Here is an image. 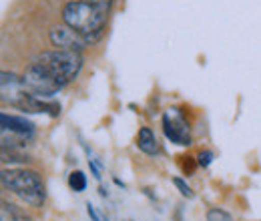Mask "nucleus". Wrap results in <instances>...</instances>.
I'll return each instance as SVG.
<instances>
[{
    "label": "nucleus",
    "mask_w": 261,
    "mask_h": 221,
    "mask_svg": "<svg viewBox=\"0 0 261 221\" xmlns=\"http://www.w3.org/2000/svg\"><path fill=\"white\" fill-rule=\"evenodd\" d=\"M22 83L27 87V91L34 96H40V99H48V96H55L59 91H63L66 85L63 81H59L55 75H50L46 68H42L40 64H31L24 75H22Z\"/></svg>",
    "instance_id": "obj_4"
},
{
    "label": "nucleus",
    "mask_w": 261,
    "mask_h": 221,
    "mask_svg": "<svg viewBox=\"0 0 261 221\" xmlns=\"http://www.w3.org/2000/svg\"><path fill=\"white\" fill-rule=\"evenodd\" d=\"M173 185L179 189V193H181L183 197H187V199H193V197H195V193H193V189L187 185L185 179H181V177H173Z\"/></svg>",
    "instance_id": "obj_12"
},
{
    "label": "nucleus",
    "mask_w": 261,
    "mask_h": 221,
    "mask_svg": "<svg viewBox=\"0 0 261 221\" xmlns=\"http://www.w3.org/2000/svg\"><path fill=\"white\" fill-rule=\"evenodd\" d=\"M2 221H31V217L16 205L2 201Z\"/></svg>",
    "instance_id": "obj_10"
},
{
    "label": "nucleus",
    "mask_w": 261,
    "mask_h": 221,
    "mask_svg": "<svg viewBox=\"0 0 261 221\" xmlns=\"http://www.w3.org/2000/svg\"><path fill=\"white\" fill-rule=\"evenodd\" d=\"M0 77H2V103L27 111L33 95L27 91L22 77H18L16 72H8V70H4Z\"/></svg>",
    "instance_id": "obj_5"
},
{
    "label": "nucleus",
    "mask_w": 261,
    "mask_h": 221,
    "mask_svg": "<svg viewBox=\"0 0 261 221\" xmlns=\"http://www.w3.org/2000/svg\"><path fill=\"white\" fill-rule=\"evenodd\" d=\"M63 22L93 42L107 24V10H100L87 0H70L63 8Z\"/></svg>",
    "instance_id": "obj_1"
},
{
    "label": "nucleus",
    "mask_w": 261,
    "mask_h": 221,
    "mask_svg": "<svg viewBox=\"0 0 261 221\" xmlns=\"http://www.w3.org/2000/svg\"><path fill=\"white\" fill-rule=\"evenodd\" d=\"M89 167H91V171H93L95 179H100V171H98V167H97V163H95V159H89Z\"/></svg>",
    "instance_id": "obj_16"
},
{
    "label": "nucleus",
    "mask_w": 261,
    "mask_h": 221,
    "mask_svg": "<svg viewBox=\"0 0 261 221\" xmlns=\"http://www.w3.org/2000/svg\"><path fill=\"white\" fill-rule=\"evenodd\" d=\"M197 163H199V167L207 169V167L213 163V153H211V151H201V153L197 155Z\"/></svg>",
    "instance_id": "obj_14"
},
{
    "label": "nucleus",
    "mask_w": 261,
    "mask_h": 221,
    "mask_svg": "<svg viewBox=\"0 0 261 221\" xmlns=\"http://www.w3.org/2000/svg\"><path fill=\"white\" fill-rule=\"evenodd\" d=\"M137 147H139V151H143L149 157H155V155L161 153V145L157 141V135L149 127H143L139 131V135H137Z\"/></svg>",
    "instance_id": "obj_9"
},
{
    "label": "nucleus",
    "mask_w": 261,
    "mask_h": 221,
    "mask_svg": "<svg viewBox=\"0 0 261 221\" xmlns=\"http://www.w3.org/2000/svg\"><path fill=\"white\" fill-rule=\"evenodd\" d=\"M87 2H91L93 6H97L100 10H107V12H109V8L113 4V0H87Z\"/></svg>",
    "instance_id": "obj_15"
},
{
    "label": "nucleus",
    "mask_w": 261,
    "mask_h": 221,
    "mask_svg": "<svg viewBox=\"0 0 261 221\" xmlns=\"http://www.w3.org/2000/svg\"><path fill=\"white\" fill-rule=\"evenodd\" d=\"M207 221H233L231 215L223 209H209L207 211Z\"/></svg>",
    "instance_id": "obj_13"
},
{
    "label": "nucleus",
    "mask_w": 261,
    "mask_h": 221,
    "mask_svg": "<svg viewBox=\"0 0 261 221\" xmlns=\"http://www.w3.org/2000/svg\"><path fill=\"white\" fill-rule=\"evenodd\" d=\"M0 123H2V133H14V135H20V137H27V135H33L34 125L31 121H27L24 117H16V115H8V113H2L0 115Z\"/></svg>",
    "instance_id": "obj_8"
},
{
    "label": "nucleus",
    "mask_w": 261,
    "mask_h": 221,
    "mask_svg": "<svg viewBox=\"0 0 261 221\" xmlns=\"http://www.w3.org/2000/svg\"><path fill=\"white\" fill-rule=\"evenodd\" d=\"M68 187L74 191V193H83L87 189V177L83 171H72L68 175Z\"/></svg>",
    "instance_id": "obj_11"
},
{
    "label": "nucleus",
    "mask_w": 261,
    "mask_h": 221,
    "mask_svg": "<svg viewBox=\"0 0 261 221\" xmlns=\"http://www.w3.org/2000/svg\"><path fill=\"white\" fill-rule=\"evenodd\" d=\"M87 213H89V217H93V221H100L98 219V215L95 213V207H93L91 203H87Z\"/></svg>",
    "instance_id": "obj_17"
},
{
    "label": "nucleus",
    "mask_w": 261,
    "mask_h": 221,
    "mask_svg": "<svg viewBox=\"0 0 261 221\" xmlns=\"http://www.w3.org/2000/svg\"><path fill=\"white\" fill-rule=\"evenodd\" d=\"M50 44L59 51H72V53H81L85 46H89V38L83 36L81 32H76L74 29H70L68 24H57L50 29Z\"/></svg>",
    "instance_id": "obj_7"
},
{
    "label": "nucleus",
    "mask_w": 261,
    "mask_h": 221,
    "mask_svg": "<svg viewBox=\"0 0 261 221\" xmlns=\"http://www.w3.org/2000/svg\"><path fill=\"white\" fill-rule=\"evenodd\" d=\"M34 63L40 64L50 75H55L59 81H63L65 85H68V83H72L79 77V72L83 68V57H81V53L55 48V51L42 53Z\"/></svg>",
    "instance_id": "obj_3"
},
{
    "label": "nucleus",
    "mask_w": 261,
    "mask_h": 221,
    "mask_svg": "<svg viewBox=\"0 0 261 221\" xmlns=\"http://www.w3.org/2000/svg\"><path fill=\"white\" fill-rule=\"evenodd\" d=\"M163 133L165 137L175 145H181V147L191 145L189 123L185 121V117L179 109H169L163 115Z\"/></svg>",
    "instance_id": "obj_6"
},
{
    "label": "nucleus",
    "mask_w": 261,
    "mask_h": 221,
    "mask_svg": "<svg viewBox=\"0 0 261 221\" xmlns=\"http://www.w3.org/2000/svg\"><path fill=\"white\" fill-rule=\"evenodd\" d=\"M0 181H2L4 189L12 191L27 205L42 207L46 191H44V183H42V179H40V175L36 171L24 169V167L4 169L2 175H0Z\"/></svg>",
    "instance_id": "obj_2"
}]
</instances>
